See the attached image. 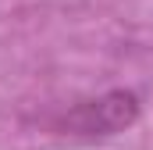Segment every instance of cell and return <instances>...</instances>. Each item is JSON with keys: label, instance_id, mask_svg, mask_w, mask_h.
<instances>
[{"label": "cell", "instance_id": "obj_1", "mask_svg": "<svg viewBox=\"0 0 153 150\" xmlns=\"http://www.w3.org/2000/svg\"><path fill=\"white\" fill-rule=\"evenodd\" d=\"M139 114V100L135 93H125V89H114L100 100H85L78 104L75 111L68 114V125L75 132H85V136H107V132H117L125 125H132Z\"/></svg>", "mask_w": 153, "mask_h": 150}]
</instances>
